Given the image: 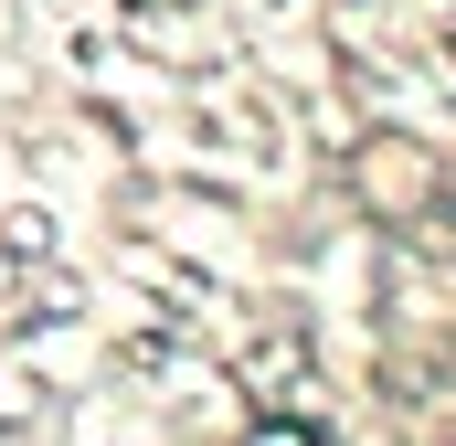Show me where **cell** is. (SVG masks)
I'll use <instances>...</instances> for the list:
<instances>
[{
    "instance_id": "cell-1",
    "label": "cell",
    "mask_w": 456,
    "mask_h": 446,
    "mask_svg": "<svg viewBox=\"0 0 456 446\" xmlns=\"http://www.w3.org/2000/svg\"><path fill=\"white\" fill-rule=\"evenodd\" d=\"M233 446H330V436H319L308 415H255V425H244Z\"/></svg>"
}]
</instances>
